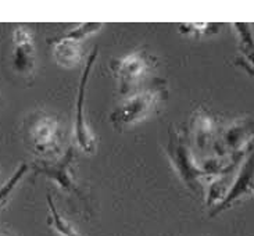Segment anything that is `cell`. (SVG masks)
Listing matches in <instances>:
<instances>
[{
    "label": "cell",
    "instance_id": "5b68a950",
    "mask_svg": "<svg viewBox=\"0 0 254 236\" xmlns=\"http://www.w3.org/2000/svg\"><path fill=\"white\" fill-rule=\"evenodd\" d=\"M254 193V150L243 163L238 178L235 179L234 185L228 190L225 197L217 204V207L211 211V217L220 214L221 211L229 208L235 201L242 199L243 196Z\"/></svg>",
    "mask_w": 254,
    "mask_h": 236
},
{
    "label": "cell",
    "instance_id": "9a60e30c",
    "mask_svg": "<svg viewBox=\"0 0 254 236\" xmlns=\"http://www.w3.org/2000/svg\"><path fill=\"white\" fill-rule=\"evenodd\" d=\"M236 64H239L242 68H245L250 75L254 76V67L253 65H250L246 60H243V59H238V60H236Z\"/></svg>",
    "mask_w": 254,
    "mask_h": 236
},
{
    "label": "cell",
    "instance_id": "8992f818",
    "mask_svg": "<svg viewBox=\"0 0 254 236\" xmlns=\"http://www.w3.org/2000/svg\"><path fill=\"white\" fill-rule=\"evenodd\" d=\"M35 45L32 35L25 27L14 29V68L20 74H31L35 68Z\"/></svg>",
    "mask_w": 254,
    "mask_h": 236
},
{
    "label": "cell",
    "instance_id": "8fae6325",
    "mask_svg": "<svg viewBox=\"0 0 254 236\" xmlns=\"http://www.w3.org/2000/svg\"><path fill=\"white\" fill-rule=\"evenodd\" d=\"M48 203L49 208H50V218H49V222L55 228V231H57L62 236H81L76 232L75 229L69 225V222L67 220H64L62 215H60V213L57 211V208H56L53 199H52L50 194H48Z\"/></svg>",
    "mask_w": 254,
    "mask_h": 236
},
{
    "label": "cell",
    "instance_id": "5bb4252c",
    "mask_svg": "<svg viewBox=\"0 0 254 236\" xmlns=\"http://www.w3.org/2000/svg\"><path fill=\"white\" fill-rule=\"evenodd\" d=\"M28 171L27 164H22V166L18 167V170L13 174V177L10 179L7 180L6 183L3 186L0 187V206L6 201V199L11 194V192L14 190V187L18 185V182L21 180V178L25 175V173Z\"/></svg>",
    "mask_w": 254,
    "mask_h": 236
},
{
    "label": "cell",
    "instance_id": "7a4b0ae2",
    "mask_svg": "<svg viewBox=\"0 0 254 236\" xmlns=\"http://www.w3.org/2000/svg\"><path fill=\"white\" fill-rule=\"evenodd\" d=\"M167 152L175 170L178 171L181 178L186 183V186L196 192H201L203 190L201 177L204 175V173L194 164V161L190 157L189 149L182 142V139L179 136L171 138L167 147Z\"/></svg>",
    "mask_w": 254,
    "mask_h": 236
},
{
    "label": "cell",
    "instance_id": "2e32d148",
    "mask_svg": "<svg viewBox=\"0 0 254 236\" xmlns=\"http://www.w3.org/2000/svg\"><path fill=\"white\" fill-rule=\"evenodd\" d=\"M0 236H4V235H1V234H0Z\"/></svg>",
    "mask_w": 254,
    "mask_h": 236
},
{
    "label": "cell",
    "instance_id": "6da1fadb",
    "mask_svg": "<svg viewBox=\"0 0 254 236\" xmlns=\"http://www.w3.org/2000/svg\"><path fill=\"white\" fill-rule=\"evenodd\" d=\"M156 103H157V92L146 90V92L135 93L118 107L116 113L111 116V121L118 128L135 125L149 116V113Z\"/></svg>",
    "mask_w": 254,
    "mask_h": 236
},
{
    "label": "cell",
    "instance_id": "30bf717a",
    "mask_svg": "<svg viewBox=\"0 0 254 236\" xmlns=\"http://www.w3.org/2000/svg\"><path fill=\"white\" fill-rule=\"evenodd\" d=\"M55 56L57 62L63 67H74L81 60V48L78 42L60 38L56 41Z\"/></svg>",
    "mask_w": 254,
    "mask_h": 236
},
{
    "label": "cell",
    "instance_id": "9c48e42d",
    "mask_svg": "<svg viewBox=\"0 0 254 236\" xmlns=\"http://www.w3.org/2000/svg\"><path fill=\"white\" fill-rule=\"evenodd\" d=\"M253 133L254 124L252 121H248V119L239 121L225 132L224 143L231 152H238V150H241Z\"/></svg>",
    "mask_w": 254,
    "mask_h": 236
},
{
    "label": "cell",
    "instance_id": "ba28073f",
    "mask_svg": "<svg viewBox=\"0 0 254 236\" xmlns=\"http://www.w3.org/2000/svg\"><path fill=\"white\" fill-rule=\"evenodd\" d=\"M72 163H74V150L68 149V152L64 154V157L59 163L53 166H43L41 168H36V171L50 177L65 190H75V183L72 179V170H71Z\"/></svg>",
    "mask_w": 254,
    "mask_h": 236
},
{
    "label": "cell",
    "instance_id": "3957f363",
    "mask_svg": "<svg viewBox=\"0 0 254 236\" xmlns=\"http://www.w3.org/2000/svg\"><path fill=\"white\" fill-rule=\"evenodd\" d=\"M97 46L93 49V52L90 53L89 59L86 61V65L83 68L82 76H81V83H79V89H78V99H76V117H75V138L79 147L85 153H93L96 149V140L93 138L89 126L85 122L83 118V102H85V92L89 81L90 71L95 64V60L97 57Z\"/></svg>",
    "mask_w": 254,
    "mask_h": 236
},
{
    "label": "cell",
    "instance_id": "7c38bea8",
    "mask_svg": "<svg viewBox=\"0 0 254 236\" xmlns=\"http://www.w3.org/2000/svg\"><path fill=\"white\" fill-rule=\"evenodd\" d=\"M234 27L236 28L239 38H241V48L245 52V55L249 60L254 62V34L252 31L250 24L246 22H236L234 24Z\"/></svg>",
    "mask_w": 254,
    "mask_h": 236
},
{
    "label": "cell",
    "instance_id": "4fadbf2b",
    "mask_svg": "<svg viewBox=\"0 0 254 236\" xmlns=\"http://www.w3.org/2000/svg\"><path fill=\"white\" fill-rule=\"evenodd\" d=\"M102 27H103L102 22H83L81 25H78L76 28H74L72 31H69L67 35H64L63 38H64V39H68V41L79 42L82 41V39H85L86 36H89V35L97 32Z\"/></svg>",
    "mask_w": 254,
    "mask_h": 236
},
{
    "label": "cell",
    "instance_id": "277c9868",
    "mask_svg": "<svg viewBox=\"0 0 254 236\" xmlns=\"http://www.w3.org/2000/svg\"><path fill=\"white\" fill-rule=\"evenodd\" d=\"M150 65L151 59L143 52H135L118 60L114 65V71L121 85V92L127 93L132 86L137 85L149 72Z\"/></svg>",
    "mask_w": 254,
    "mask_h": 236
},
{
    "label": "cell",
    "instance_id": "52a82bcc",
    "mask_svg": "<svg viewBox=\"0 0 254 236\" xmlns=\"http://www.w3.org/2000/svg\"><path fill=\"white\" fill-rule=\"evenodd\" d=\"M31 138L35 149L39 153H49L57 147L59 125L55 118L45 116L41 117L31 129Z\"/></svg>",
    "mask_w": 254,
    "mask_h": 236
}]
</instances>
